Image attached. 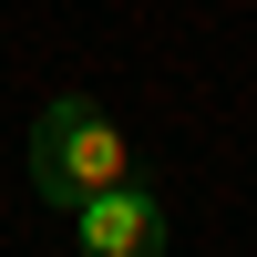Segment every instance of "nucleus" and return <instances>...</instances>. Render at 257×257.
Masks as SVG:
<instances>
[{
    "label": "nucleus",
    "mask_w": 257,
    "mask_h": 257,
    "mask_svg": "<svg viewBox=\"0 0 257 257\" xmlns=\"http://www.w3.org/2000/svg\"><path fill=\"white\" fill-rule=\"evenodd\" d=\"M165 237H175V206L144 175H123L113 196L72 206V257H165Z\"/></svg>",
    "instance_id": "nucleus-2"
},
{
    "label": "nucleus",
    "mask_w": 257,
    "mask_h": 257,
    "mask_svg": "<svg viewBox=\"0 0 257 257\" xmlns=\"http://www.w3.org/2000/svg\"><path fill=\"white\" fill-rule=\"evenodd\" d=\"M134 175V144H123V123L103 113L93 93H62V103H41V123H31V185L72 216V206H93V196H113V185Z\"/></svg>",
    "instance_id": "nucleus-1"
}]
</instances>
